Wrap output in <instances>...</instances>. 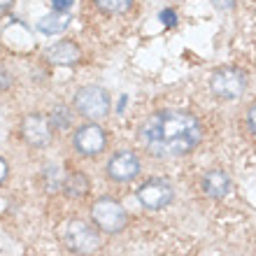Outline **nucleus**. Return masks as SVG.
Returning <instances> with one entry per match:
<instances>
[{
    "instance_id": "f257e3e1",
    "label": "nucleus",
    "mask_w": 256,
    "mask_h": 256,
    "mask_svg": "<svg viewBox=\"0 0 256 256\" xmlns=\"http://www.w3.org/2000/svg\"><path fill=\"white\" fill-rule=\"evenodd\" d=\"M202 138V128L194 114L180 110H161L144 119L138 140L154 158H180L191 154Z\"/></svg>"
},
{
    "instance_id": "f03ea898",
    "label": "nucleus",
    "mask_w": 256,
    "mask_h": 256,
    "mask_svg": "<svg viewBox=\"0 0 256 256\" xmlns=\"http://www.w3.org/2000/svg\"><path fill=\"white\" fill-rule=\"evenodd\" d=\"M74 108L82 116L98 122L110 112V96L102 86H82L74 96Z\"/></svg>"
},
{
    "instance_id": "7ed1b4c3",
    "label": "nucleus",
    "mask_w": 256,
    "mask_h": 256,
    "mask_svg": "<svg viewBox=\"0 0 256 256\" xmlns=\"http://www.w3.org/2000/svg\"><path fill=\"white\" fill-rule=\"evenodd\" d=\"M63 242H66V247L70 252H74V254H94V252L100 247V236H98L94 226H88L86 222L74 219V222H70L66 226Z\"/></svg>"
},
{
    "instance_id": "20e7f679",
    "label": "nucleus",
    "mask_w": 256,
    "mask_h": 256,
    "mask_svg": "<svg viewBox=\"0 0 256 256\" xmlns=\"http://www.w3.org/2000/svg\"><path fill=\"white\" fill-rule=\"evenodd\" d=\"M210 86H212V94L216 98H222V100H236L247 88V77L238 68H222V70H216L212 74Z\"/></svg>"
},
{
    "instance_id": "39448f33",
    "label": "nucleus",
    "mask_w": 256,
    "mask_h": 256,
    "mask_svg": "<svg viewBox=\"0 0 256 256\" xmlns=\"http://www.w3.org/2000/svg\"><path fill=\"white\" fill-rule=\"evenodd\" d=\"M91 219L105 233H119L126 226V210L114 198H100L91 208Z\"/></svg>"
},
{
    "instance_id": "423d86ee",
    "label": "nucleus",
    "mask_w": 256,
    "mask_h": 256,
    "mask_svg": "<svg viewBox=\"0 0 256 256\" xmlns=\"http://www.w3.org/2000/svg\"><path fill=\"white\" fill-rule=\"evenodd\" d=\"M172 198H175V189L170 186V182L158 180V177L147 180V182L138 189V200H140L147 210H163V208H168L170 202H172Z\"/></svg>"
},
{
    "instance_id": "0eeeda50",
    "label": "nucleus",
    "mask_w": 256,
    "mask_h": 256,
    "mask_svg": "<svg viewBox=\"0 0 256 256\" xmlns=\"http://www.w3.org/2000/svg\"><path fill=\"white\" fill-rule=\"evenodd\" d=\"M138 175H140V158H138L130 149L116 152L108 161V177L114 180V182H119V184L130 182V180H135Z\"/></svg>"
},
{
    "instance_id": "6e6552de",
    "label": "nucleus",
    "mask_w": 256,
    "mask_h": 256,
    "mask_svg": "<svg viewBox=\"0 0 256 256\" xmlns=\"http://www.w3.org/2000/svg\"><path fill=\"white\" fill-rule=\"evenodd\" d=\"M74 149L84 156H96L100 154L105 144H108V135L98 124H86L74 133Z\"/></svg>"
},
{
    "instance_id": "1a4fd4ad",
    "label": "nucleus",
    "mask_w": 256,
    "mask_h": 256,
    "mask_svg": "<svg viewBox=\"0 0 256 256\" xmlns=\"http://www.w3.org/2000/svg\"><path fill=\"white\" fill-rule=\"evenodd\" d=\"M21 133L30 147H47L52 140V124L44 114H30L24 119Z\"/></svg>"
},
{
    "instance_id": "9d476101",
    "label": "nucleus",
    "mask_w": 256,
    "mask_h": 256,
    "mask_svg": "<svg viewBox=\"0 0 256 256\" xmlns=\"http://www.w3.org/2000/svg\"><path fill=\"white\" fill-rule=\"evenodd\" d=\"M202 194L208 196V198H224V196L230 191V177L224 172V170H210L202 175Z\"/></svg>"
},
{
    "instance_id": "9b49d317",
    "label": "nucleus",
    "mask_w": 256,
    "mask_h": 256,
    "mask_svg": "<svg viewBox=\"0 0 256 256\" xmlns=\"http://www.w3.org/2000/svg\"><path fill=\"white\" fill-rule=\"evenodd\" d=\"M47 58L52 63H56V66H72V63H77L82 58V52L74 42L63 40L47 49Z\"/></svg>"
},
{
    "instance_id": "f8f14e48",
    "label": "nucleus",
    "mask_w": 256,
    "mask_h": 256,
    "mask_svg": "<svg viewBox=\"0 0 256 256\" xmlns=\"http://www.w3.org/2000/svg\"><path fill=\"white\" fill-rule=\"evenodd\" d=\"M70 21L72 19H70V14L68 12H52L49 16L40 19L38 28H40V33H44V35H58L70 26Z\"/></svg>"
},
{
    "instance_id": "ddd939ff",
    "label": "nucleus",
    "mask_w": 256,
    "mask_h": 256,
    "mask_svg": "<svg viewBox=\"0 0 256 256\" xmlns=\"http://www.w3.org/2000/svg\"><path fill=\"white\" fill-rule=\"evenodd\" d=\"M63 191H66L68 196H72V198L84 196L88 191L86 175H82V172H72V175H68L66 180H63Z\"/></svg>"
},
{
    "instance_id": "4468645a",
    "label": "nucleus",
    "mask_w": 256,
    "mask_h": 256,
    "mask_svg": "<svg viewBox=\"0 0 256 256\" xmlns=\"http://www.w3.org/2000/svg\"><path fill=\"white\" fill-rule=\"evenodd\" d=\"M96 5L108 14H124L130 10L133 0H96Z\"/></svg>"
},
{
    "instance_id": "2eb2a0df",
    "label": "nucleus",
    "mask_w": 256,
    "mask_h": 256,
    "mask_svg": "<svg viewBox=\"0 0 256 256\" xmlns=\"http://www.w3.org/2000/svg\"><path fill=\"white\" fill-rule=\"evenodd\" d=\"M158 19H161L163 24L170 28V26H175V24H177V14L172 12V10H163V12L158 14Z\"/></svg>"
},
{
    "instance_id": "dca6fc26",
    "label": "nucleus",
    "mask_w": 256,
    "mask_h": 256,
    "mask_svg": "<svg viewBox=\"0 0 256 256\" xmlns=\"http://www.w3.org/2000/svg\"><path fill=\"white\" fill-rule=\"evenodd\" d=\"M72 2L74 0H52V7H54V12H68Z\"/></svg>"
},
{
    "instance_id": "f3484780",
    "label": "nucleus",
    "mask_w": 256,
    "mask_h": 256,
    "mask_svg": "<svg viewBox=\"0 0 256 256\" xmlns=\"http://www.w3.org/2000/svg\"><path fill=\"white\" fill-rule=\"evenodd\" d=\"M10 84H12V74L7 72L5 68H0V91L10 88Z\"/></svg>"
},
{
    "instance_id": "a211bd4d",
    "label": "nucleus",
    "mask_w": 256,
    "mask_h": 256,
    "mask_svg": "<svg viewBox=\"0 0 256 256\" xmlns=\"http://www.w3.org/2000/svg\"><path fill=\"white\" fill-rule=\"evenodd\" d=\"M247 124H250L252 133L256 135V105H252V108H250V112H247Z\"/></svg>"
},
{
    "instance_id": "6ab92c4d",
    "label": "nucleus",
    "mask_w": 256,
    "mask_h": 256,
    "mask_svg": "<svg viewBox=\"0 0 256 256\" xmlns=\"http://www.w3.org/2000/svg\"><path fill=\"white\" fill-rule=\"evenodd\" d=\"M5 177H7V163L0 158V182H5Z\"/></svg>"
},
{
    "instance_id": "aec40b11",
    "label": "nucleus",
    "mask_w": 256,
    "mask_h": 256,
    "mask_svg": "<svg viewBox=\"0 0 256 256\" xmlns=\"http://www.w3.org/2000/svg\"><path fill=\"white\" fill-rule=\"evenodd\" d=\"M10 5H12V0H0V12H2V10H7Z\"/></svg>"
}]
</instances>
